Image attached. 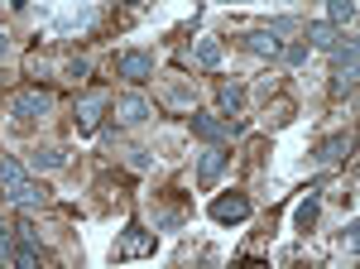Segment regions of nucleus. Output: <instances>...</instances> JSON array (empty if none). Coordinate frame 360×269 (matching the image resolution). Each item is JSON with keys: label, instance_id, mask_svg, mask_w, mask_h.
I'll return each instance as SVG.
<instances>
[{"label": "nucleus", "instance_id": "nucleus-1", "mask_svg": "<svg viewBox=\"0 0 360 269\" xmlns=\"http://www.w3.org/2000/svg\"><path fill=\"white\" fill-rule=\"evenodd\" d=\"M240 130H245V125H226V120L207 115V111H193V134L207 139V144H226V139H236Z\"/></svg>", "mask_w": 360, "mask_h": 269}, {"label": "nucleus", "instance_id": "nucleus-2", "mask_svg": "<svg viewBox=\"0 0 360 269\" xmlns=\"http://www.w3.org/2000/svg\"><path fill=\"white\" fill-rule=\"evenodd\" d=\"M115 260H135V255H154V231H139V226H130L120 241H115L111 250Z\"/></svg>", "mask_w": 360, "mask_h": 269}, {"label": "nucleus", "instance_id": "nucleus-3", "mask_svg": "<svg viewBox=\"0 0 360 269\" xmlns=\"http://www.w3.org/2000/svg\"><path fill=\"white\" fill-rule=\"evenodd\" d=\"M245 216H250L245 192H231V197H217V202H212V221H221V226H236V221H245Z\"/></svg>", "mask_w": 360, "mask_h": 269}, {"label": "nucleus", "instance_id": "nucleus-4", "mask_svg": "<svg viewBox=\"0 0 360 269\" xmlns=\"http://www.w3.org/2000/svg\"><path fill=\"white\" fill-rule=\"evenodd\" d=\"M226 163H231V154H226L221 144H212V149L202 154V163H197V183H202V188H212V183L226 173Z\"/></svg>", "mask_w": 360, "mask_h": 269}, {"label": "nucleus", "instance_id": "nucleus-5", "mask_svg": "<svg viewBox=\"0 0 360 269\" xmlns=\"http://www.w3.org/2000/svg\"><path fill=\"white\" fill-rule=\"evenodd\" d=\"M115 68H120V77H125V82H149V77H154V58H149V54H120Z\"/></svg>", "mask_w": 360, "mask_h": 269}, {"label": "nucleus", "instance_id": "nucleus-6", "mask_svg": "<svg viewBox=\"0 0 360 269\" xmlns=\"http://www.w3.org/2000/svg\"><path fill=\"white\" fill-rule=\"evenodd\" d=\"M49 111H53V96H49V92H20V96H15V115H25V120L49 115Z\"/></svg>", "mask_w": 360, "mask_h": 269}, {"label": "nucleus", "instance_id": "nucleus-7", "mask_svg": "<svg viewBox=\"0 0 360 269\" xmlns=\"http://www.w3.org/2000/svg\"><path fill=\"white\" fill-rule=\"evenodd\" d=\"M5 197H10L15 207H44V197H49V188H44V183H29V178H20L15 188H5Z\"/></svg>", "mask_w": 360, "mask_h": 269}, {"label": "nucleus", "instance_id": "nucleus-8", "mask_svg": "<svg viewBox=\"0 0 360 269\" xmlns=\"http://www.w3.org/2000/svg\"><path fill=\"white\" fill-rule=\"evenodd\" d=\"M115 111H120V120H125V125H144V120H149V101L135 96V92H125V96L115 101Z\"/></svg>", "mask_w": 360, "mask_h": 269}, {"label": "nucleus", "instance_id": "nucleus-9", "mask_svg": "<svg viewBox=\"0 0 360 269\" xmlns=\"http://www.w3.org/2000/svg\"><path fill=\"white\" fill-rule=\"evenodd\" d=\"M245 49H250V54H259V58H278V54H283V44H278L269 29H250V34H245Z\"/></svg>", "mask_w": 360, "mask_h": 269}, {"label": "nucleus", "instance_id": "nucleus-10", "mask_svg": "<svg viewBox=\"0 0 360 269\" xmlns=\"http://www.w3.org/2000/svg\"><path fill=\"white\" fill-rule=\"evenodd\" d=\"M346 154H351V134H332V139H322V144H317V154H312V159H317V163H341Z\"/></svg>", "mask_w": 360, "mask_h": 269}, {"label": "nucleus", "instance_id": "nucleus-11", "mask_svg": "<svg viewBox=\"0 0 360 269\" xmlns=\"http://www.w3.org/2000/svg\"><path fill=\"white\" fill-rule=\"evenodd\" d=\"M101 106H106V92H91V96H82V106H77V125H82L86 134L96 130V115H101Z\"/></svg>", "mask_w": 360, "mask_h": 269}, {"label": "nucleus", "instance_id": "nucleus-12", "mask_svg": "<svg viewBox=\"0 0 360 269\" xmlns=\"http://www.w3.org/2000/svg\"><path fill=\"white\" fill-rule=\"evenodd\" d=\"M34 168H44V173H53V168H68V154H63L58 144H44V149H34Z\"/></svg>", "mask_w": 360, "mask_h": 269}, {"label": "nucleus", "instance_id": "nucleus-13", "mask_svg": "<svg viewBox=\"0 0 360 269\" xmlns=\"http://www.w3.org/2000/svg\"><path fill=\"white\" fill-rule=\"evenodd\" d=\"M307 44L312 49H336L341 39H336V25H307Z\"/></svg>", "mask_w": 360, "mask_h": 269}, {"label": "nucleus", "instance_id": "nucleus-14", "mask_svg": "<svg viewBox=\"0 0 360 269\" xmlns=\"http://www.w3.org/2000/svg\"><path fill=\"white\" fill-rule=\"evenodd\" d=\"M356 20V0H327V25H351Z\"/></svg>", "mask_w": 360, "mask_h": 269}, {"label": "nucleus", "instance_id": "nucleus-15", "mask_svg": "<svg viewBox=\"0 0 360 269\" xmlns=\"http://www.w3.org/2000/svg\"><path fill=\"white\" fill-rule=\"evenodd\" d=\"M240 106H245V87H240V82H226V87H221V111H226V115H236Z\"/></svg>", "mask_w": 360, "mask_h": 269}, {"label": "nucleus", "instance_id": "nucleus-16", "mask_svg": "<svg viewBox=\"0 0 360 269\" xmlns=\"http://www.w3.org/2000/svg\"><path fill=\"white\" fill-rule=\"evenodd\" d=\"M193 58H197V68H217V63H221V44H217V39H202Z\"/></svg>", "mask_w": 360, "mask_h": 269}, {"label": "nucleus", "instance_id": "nucleus-17", "mask_svg": "<svg viewBox=\"0 0 360 269\" xmlns=\"http://www.w3.org/2000/svg\"><path fill=\"white\" fill-rule=\"evenodd\" d=\"M336 73H356V39H346V44H336Z\"/></svg>", "mask_w": 360, "mask_h": 269}, {"label": "nucleus", "instance_id": "nucleus-18", "mask_svg": "<svg viewBox=\"0 0 360 269\" xmlns=\"http://www.w3.org/2000/svg\"><path fill=\"white\" fill-rule=\"evenodd\" d=\"M317 212H322V202H317V197H307L303 207H298V212H293V221H298V231H307V226H312V221H317Z\"/></svg>", "mask_w": 360, "mask_h": 269}, {"label": "nucleus", "instance_id": "nucleus-19", "mask_svg": "<svg viewBox=\"0 0 360 269\" xmlns=\"http://www.w3.org/2000/svg\"><path fill=\"white\" fill-rule=\"evenodd\" d=\"M20 178H25V168H20V163H15V159H0V192L15 188Z\"/></svg>", "mask_w": 360, "mask_h": 269}, {"label": "nucleus", "instance_id": "nucleus-20", "mask_svg": "<svg viewBox=\"0 0 360 269\" xmlns=\"http://www.w3.org/2000/svg\"><path fill=\"white\" fill-rule=\"evenodd\" d=\"M264 29H269L274 39H283V34H298V29H303V25H298L293 15H278V20H269V25H264Z\"/></svg>", "mask_w": 360, "mask_h": 269}, {"label": "nucleus", "instance_id": "nucleus-21", "mask_svg": "<svg viewBox=\"0 0 360 269\" xmlns=\"http://www.w3.org/2000/svg\"><path fill=\"white\" fill-rule=\"evenodd\" d=\"M356 87V73H336V82H332V96H346Z\"/></svg>", "mask_w": 360, "mask_h": 269}, {"label": "nucleus", "instance_id": "nucleus-22", "mask_svg": "<svg viewBox=\"0 0 360 269\" xmlns=\"http://www.w3.org/2000/svg\"><path fill=\"white\" fill-rule=\"evenodd\" d=\"M283 63H293V68H298V63H307V44H293V49H283Z\"/></svg>", "mask_w": 360, "mask_h": 269}, {"label": "nucleus", "instance_id": "nucleus-23", "mask_svg": "<svg viewBox=\"0 0 360 269\" xmlns=\"http://www.w3.org/2000/svg\"><path fill=\"white\" fill-rule=\"evenodd\" d=\"M149 163H154V159H149V149H130V168H139V173H144Z\"/></svg>", "mask_w": 360, "mask_h": 269}, {"label": "nucleus", "instance_id": "nucleus-24", "mask_svg": "<svg viewBox=\"0 0 360 269\" xmlns=\"http://www.w3.org/2000/svg\"><path fill=\"white\" fill-rule=\"evenodd\" d=\"M5 58H10V34L0 29V63H5Z\"/></svg>", "mask_w": 360, "mask_h": 269}, {"label": "nucleus", "instance_id": "nucleus-25", "mask_svg": "<svg viewBox=\"0 0 360 269\" xmlns=\"http://www.w3.org/2000/svg\"><path fill=\"white\" fill-rule=\"evenodd\" d=\"M115 5H135V0H115Z\"/></svg>", "mask_w": 360, "mask_h": 269}, {"label": "nucleus", "instance_id": "nucleus-26", "mask_svg": "<svg viewBox=\"0 0 360 269\" xmlns=\"http://www.w3.org/2000/svg\"><path fill=\"white\" fill-rule=\"evenodd\" d=\"M226 5H240V0H226Z\"/></svg>", "mask_w": 360, "mask_h": 269}]
</instances>
